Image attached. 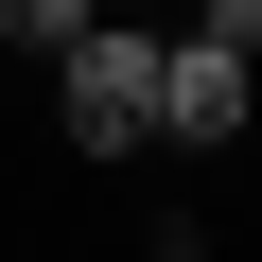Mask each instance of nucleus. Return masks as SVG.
I'll use <instances>...</instances> for the list:
<instances>
[{
    "instance_id": "obj_1",
    "label": "nucleus",
    "mask_w": 262,
    "mask_h": 262,
    "mask_svg": "<svg viewBox=\"0 0 262 262\" xmlns=\"http://www.w3.org/2000/svg\"><path fill=\"white\" fill-rule=\"evenodd\" d=\"M53 122H70L88 158H158V35L140 18H88L53 53Z\"/></svg>"
},
{
    "instance_id": "obj_2",
    "label": "nucleus",
    "mask_w": 262,
    "mask_h": 262,
    "mask_svg": "<svg viewBox=\"0 0 262 262\" xmlns=\"http://www.w3.org/2000/svg\"><path fill=\"white\" fill-rule=\"evenodd\" d=\"M158 140H175V158H227V140H245V70H227V53L158 35Z\"/></svg>"
},
{
    "instance_id": "obj_3",
    "label": "nucleus",
    "mask_w": 262,
    "mask_h": 262,
    "mask_svg": "<svg viewBox=\"0 0 262 262\" xmlns=\"http://www.w3.org/2000/svg\"><path fill=\"white\" fill-rule=\"evenodd\" d=\"M88 18H105V0H0V53H35V70H53Z\"/></svg>"
},
{
    "instance_id": "obj_4",
    "label": "nucleus",
    "mask_w": 262,
    "mask_h": 262,
    "mask_svg": "<svg viewBox=\"0 0 262 262\" xmlns=\"http://www.w3.org/2000/svg\"><path fill=\"white\" fill-rule=\"evenodd\" d=\"M192 53H227V70H245V53H262V0H192Z\"/></svg>"
},
{
    "instance_id": "obj_5",
    "label": "nucleus",
    "mask_w": 262,
    "mask_h": 262,
    "mask_svg": "<svg viewBox=\"0 0 262 262\" xmlns=\"http://www.w3.org/2000/svg\"><path fill=\"white\" fill-rule=\"evenodd\" d=\"M105 18H122V0H105Z\"/></svg>"
}]
</instances>
